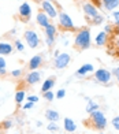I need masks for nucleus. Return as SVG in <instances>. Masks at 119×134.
<instances>
[{
  "label": "nucleus",
  "mask_w": 119,
  "mask_h": 134,
  "mask_svg": "<svg viewBox=\"0 0 119 134\" xmlns=\"http://www.w3.org/2000/svg\"><path fill=\"white\" fill-rule=\"evenodd\" d=\"M90 30L86 27H81L78 29V32L75 33V40H74V48L77 51H85L88 48H90Z\"/></svg>",
  "instance_id": "nucleus-1"
},
{
  "label": "nucleus",
  "mask_w": 119,
  "mask_h": 134,
  "mask_svg": "<svg viewBox=\"0 0 119 134\" xmlns=\"http://www.w3.org/2000/svg\"><path fill=\"white\" fill-rule=\"evenodd\" d=\"M85 126H90L92 129L94 130H104L107 127V118L105 115L103 114V111H100V109H96V111H93L92 114H89V119L84 122Z\"/></svg>",
  "instance_id": "nucleus-2"
},
{
  "label": "nucleus",
  "mask_w": 119,
  "mask_h": 134,
  "mask_svg": "<svg viewBox=\"0 0 119 134\" xmlns=\"http://www.w3.org/2000/svg\"><path fill=\"white\" fill-rule=\"evenodd\" d=\"M58 23H59V27L63 32H78V29L74 26V22L73 19L70 18V15L64 11H59L58 14Z\"/></svg>",
  "instance_id": "nucleus-3"
},
{
  "label": "nucleus",
  "mask_w": 119,
  "mask_h": 134,
  "mask_svg": "<svg viewBox=\"0 0 119 134\" xmlns=\"http://www.w3.org/2000/svg\"><path fill=\"white\" fill-rule=\"evenodd\" d=\"M40 7H41V11H44V13L48 15L51 19H55L58 16L59 11L56 10L55 4H53L51 0H41L40 2Z\"/></svg>",
  "instance_id": "nucleus-4"
},
{
  "label": "nucleus",
  "mask_w": 119,
  "mask_h": 134,
  "mask_svg": "<svg viewBox=\"0 0 119 134\" xmlns=\"http://www.w3.org/2000/svg\"><path fill=\"white\" fill-rule=\"evenodd\" d=\"M23 38H25L26 44L30 47L32 49H34V48H37L40 45V37L33 29H27L26 32L23 33Z\"/></svg>",
  "instance_id": "nucleus-5"
},
{
  "label": "nucleus",
  "mask_w": 119,
  "mask_h": 134,
  "mask_svg": "<svg viewBox=\"0 0 119 134\" xmlns=\"http://www.w3.org/2000/svg\"><path fill=\"white\" fill-rule=\"evenodd\" d=\"M82 11H84L85 18H86V21H88L89 23H90V21H92V19H94L96 16H99V15H100L99 8H97V7H94V5H93L92 3H89V2L82 3Z\"/></svg>",
  "instance_id": "nucleus-6"
},
{
  "label": "nucleus",
  "mask_w": 119,
  "mask_h": 134,
  "mask_svg": "<svg viewBox=\"0 0 119 134\" xmlns=\"http://www.w3.org/2000/svg\"><path fill=\"white\" fill-rule=\"evenodd\" d=\"M70 62H71L70 53H66V52L59 53L58 56L55 58V60H53V67H55L56 70H63V69H66V67L70 64Z\"/></svg>",
  "instance_id": "nucleus-7"
},
{
  "label": "nucleus",
  "mask_w": 119,
  "mask_h": 134,
  "mask_svg": "<svg viewBox=\"0 0 119 134\" xmlns=\"http://www.w3.org/2000/svg\"><path fill=\"white\" fill-rule=\"evenodd\" d=\"M94 80L101 85H107L112 80V72L107 69H99L94 71Z\"/></svg>",
  "instance_id": "nucleus-8"
},
{
  "label": "nucleus",
  "mask_w": 119,
  "mask_h": 134,
  "mask_svg": "<svg viewBox=\"0 0 119 134\" xmlns=\"http://www.w3.org/2000/svg\"><path fill=\"white\" fill-rule=\"evenodd\" d=\"M18 15H19L21 21L25 22V23H27L29 21H30V18H32V7H30V4H29L27 2L22 3L19 5V8H18Z\"/></svg>",
  "instance_id": "nucleus-9"
},
{
  "label": "nucleus",
  "mask_w": 119,
  "mask_h": 134,
  "mask_svg": "<svg viewBox=\"0 0 119 134\" xmlns=\"http://www.w3.org/2000/svg\"><path fill=\"white\" fill-rule=\"evenodd\" d=\"M25 82H26V85H29V86H33V85H36V83H38L40 82V80H41V71H38V70H34V71H29L27 74L25 75Z\"/></svg>",
  "instance_id": "nucleus-10"
},
{
  "label": "nucleus",
  "mask_w": 119,
  "mask_h": 134,
  "mask_svg": "<svg viewBox=\"0 0 119 134\" xmlns=\"http://www.w3.org/2000/svg\"><path fill=\"white\" fill-rule=\"evenodd\" d=\"M43 62H44V58L41 53H37L34 55V56H32V59L29 60L27 63V69L29 71H34V70H38L41 66H43Z\"/></svg>",
  "instance_id": "nucleus-11"
},
{
  "label": "nucleus",
  "mask_w": 119,
  "mask_h": 134,
  "mask_svg": "<svg viewBox=\"0 0 119 134\" xmlns=\"http://www.w3.org/2000/svg\"><path fill=\"white\" fill-rule=\"evenodd\" d=\"M36 22H37V25H38V26H41L43 29H45V27L51 23V18L47 15L44 11H41V10H40L38 13H37V15H36Z\"/></svg>",
  "instance_id": "nucleus-12"
},
{
  "label": "nucleus",
  "mask_w": 119,
  "mask_h": 134,
  "mask_svg": "<svg viewBox=\"0 0 119 134\" xmlns=\"http://www.w3.org/2000/svg\"><path fill=\"white\" fill-rule=\"evenodd\" d=\"M14 48V44H11L10 41H0V55H11Z\"/></svg>",
  "instance_id": "nucleus-13"
},
{
  "label": "nucleus",
  "mask_w": 119,
  "mask_h": 134,
  "mask_svg": "<svg viewBox=\"0 0 119 134\" xmlns=\"http://www.w3.org/2000/svg\"><path fill=\"white\" fill-rule=\"evenodd\" d=\"M94 71V67H93V64H90V63H86V64H82L78 70H77V75L78 77H85V75H88L89 72H93Z\"/></svg>",
  "instance_id": "nucleus-14"
},
{
  "label": "nucleus",
  "mask_w": 119,
  "mask_h": 134,
  "mask_svg": "<svg viewBox=\"0 0 119 134\" xmlns=\"http://www.w3.org/2000/svg\"><path fill=\"white\" fill-rule=\"evenodd\" d=\"M55 83H56V78L55 77L47 78V80L43 82V86H41V93H45V92H48V90H51Z\"/></svg>",
  "instance_id": "nucleus-15"
},
{
  "label": "nucleus",
  "mask_w": 119,
  "mask_h": 134,
  "mask_svg": "<svg viewBox=\"0 0 119 134\" xmlns=\"http://www.w3.org/2000/svg\"><path fill=\"white\" fill-rule=\"evenodd\" d=\"M45 118L48 119L49 122H58L59 119H60V114H59L56 109H53V108H48L45 111Z\"/></svg>",
  "instance_id": "nucleus-16"
},
{
  "label": "nucleus",
  "mask_w": 119,
  "mask_h": 134,
  "mask_svg": "<svg viewBox=\"0 0 119 134\" xmlns=\"http://www.w3.org/2000/svg\"><path fill=\"white\" fill-rule=\"evenodd\" d=\"M44 33H45V37H48V38H55V40H56L58 27L53 25V23H49V25L44 29Z\"/></svg>",
  "instance_id": "nucleus-17"
},
{
  "label": "nucleus",
  "mask_w": 119,
  "mask_h": 134,
  "mask_svg": "<svg viewBox=\"0 0 119 134\" xmlns=\"http://www.w3.org/2000/svg\"><path fill=\"white\" fill-rule=\"evenodd\" d=\"M101 3L107 11H114L119 7V0H101Z\"/></svg>",
  "instance_id": "nucleus-18"
},
{
  "label": "nucleus",
  "mask_w": 119,
  "mask_h": 134,
  "mask_svg": "<svg viewBox=\"0 0 119 134\" xmlns=\"http://www.w3.org/2000/svg\"><path fill=\"white\" fill-rule=\"evenodd\" d=\"M107 41H108V34H107L104 30L103 32H100L97 36H96V40H94V42H96L97 47H103L107 44Z\"/></svg>",
  "instance_id": "nucleus-19"
},
{
  "label": "nucleus",
  "mask_w": 119,
  "mask_h": 134,
  "mask_svg": "<svg viewBox=\"0 0 119 134\" xmlns=\"http://www.w3.org/2000/svg\"><path fill=\"white\" fill-rule=\"evenodd\" d=\"M63 126H64V130L67 133H74L77 130V125L71 118H64V125Z\"/></svg>",
  "instance_id": "nucleus-20"
},
{
  "label": "nucleus",
  "mask_w": 119,
  "mask_h": 134,
  "mask_svg": "<svg viewBox=\"0 0 119 134\" xmlns=\"http://www.w3.org/2000/svg\"><path fill=\"white\" fill-rule=\"evenodd\" d=\"M14 100L16 103V105H21L23 101L26 100V93H25V90H18V92L15 93V97H14Z\"/></svg>",
  "instance_id": "nucleus-21"
},
{
  "label": "nucleus",
  "mask_w": 119,
  "mask_h": 134,
  "mask_svg": "<svg viewBox=\"0 0 119 134\" xmlns=\"http://www.w3.org/2000/svg\"><path fill=\"white\" fill-rule=\"evenodd\" d=\"M86 101H88V104H86V112L88 114H92L93 111L99 109V104H97L96 101H93L90 99H86Z\"/></svg>",
  "instance_id": "nucleus-22"
},
{
  "label": "nucleus",
  "mask_w": 119,
  "mask_h": 134,
  "mask_svg": "<svg viewBox=\"0 0 119 134\" xmlns=\"http://www.w3.org/2000/svg\"><path fill=\"white\" fill-rule=\"evenodd\" d=\"M8 74L7 71V62L3 56H0V77H5Z\"/></svg>",
  "instance_id": "nucleus-23"
},
{
  "label": "nucleus",
  "mask_w": 119,
  "mask_h": 134,
  "mask_svg": "<svg viewBox=\"0 0 119 134\" xmlns=\"http://www.w3.org/2000/svg\"><path fill=\"white\" fill-rule=\"evenodd\" d=\"M13 126H14V120L13 119H4L2 123H0V129L2 130H10Z\"/></svg>",
  "instance_id": "nucleus-24"
},
{
  "label": "nucleus",
  "mask_w": 119,
  "mask_h": 134,
  "mask_svg": "<svg viewBox=\"0 0 119 134\" xmlns=\"http://www.w3.org/2000/svg\"><path fill=\"white\" fill-rule=\"evenodd\" d=\"M10 74H11V77H13V78H15V80H19V78L23 77V70L22 69H16V70H13Z\"/></svg>",
  "instance_id": "nucleus-25"
},
{
  "label": "nucleus",
  "mask_w": 119,
  "mask_h": 134,
  "mask_svg": "<svg viewBox=\"0 0 119 134\" xmlns=\"http://www.w3.org/2000/svg\"><path fill=\"white\" fill-rule=\"evenodd\" d=\"M14 47H15V49L16 51H19V52H23L25 51V45H23V42L21 41V40H15V42H14Z\"/></svg>",
  "instance_id": "nucleus-26"
},
{
  "label": "nucleus",
  "mask_w": 119,
  "mask_h": 134,
  "mask_svg": "<svg viewBox=\"0 0 119 134\" xmlns=\"http://www.w3.org/2000/svg\"><path fill=\"white\" fill-rule=\"evenodd\" d=\"M43 97L47 100V101H53V99H55V94H53V92L52 90H48V92H45V93H43Z\"/></svg>",
  "instance_id": "nucleus-27"
},
{
  "label": "nucleus",
  "mask_w": 119,
  "mask_h": 134,
  "mask_svg": "<svg viewBox=\"0 0 119 134\" xmlns=\"http://www.w3.org/2000/svg\"><path fill=\"white\" fill-rule=\"evenodd\" d=\"M103 21H104V16H103L101 14H100L99 16L94 18V19H92V21H90V23H92V25H101Z\"/></svg>",
  "instance_id": "nucleus-28"
},
{
  "label": "nucleus",
  "mask_w": 119,
  "mask_h": 134,
  "mask_svg": "<svg viewBox=\"0 0 119 134\" xmlns=\"http://www.w3.org/2000/svg\"><path fill=\"white\" fill-rule=\"evenodd\" d=\"M47 129H48L49 131H58L59 130V126H58L56 122H49L48 126H47Z\"/></svg>",
  "instance_id": "nucleus-29"
},
{
  "label": "nucleus",
  "mask_w": 119,
  "mask_h": 134,
  "mask_svg": "<svg viewBox=\"0 0 119 134\" xmlns=\"http://www.w3.org/2000/svg\"><path fill=\"white\" fill-rule=\"evenodd\" d=\"M111 125H112V127H114L115 130L119 131V115H118V116H115L114 119L111 120Z\"/></svg>",
  "instance_id": "nucleus-30"
},
{
  "label": "nucleus",
  "mask_w": 119,
  "mask_h": 134,
  "mask_svg": "<svg viewBox=\"0 0 119 134\" xmlns=\"http://www.w3.org/2000/svg\"><path fill=\"white\" fill-rule=\"evenodd\" d=\"M66 96V89H59L58 92H56V94H55V97L58 100H60V99H63V97Z\"/></svg>",
  "instance_id": "nucleus-31"
},
{
  "label": "nucleus",
  "mask_w": 119,
  "mask_h": 134,
  "mask_svg": "<svg viewBox=\"0 0 119 134\" xmlns=\"http://www.w3.org/2000/svg\"><path fill=\"white\" fill-rule=\"evenodd\" d=\"M112 18H114V25L115 26H119V10L112 13Z\"/></svg>",
  "instance_id": "nucleus-32"
},
{
  "label": "nucleus",
  "mask_w": 119,
  "mask_h": 134,
  "mask_svg": "<svg viewBox=\"0 0 119 134\" xmlns=\"http://www.w3.org/2000/svg\"><path fill=\"white\" fill-rule=\"evenodd\" d=\"M45 44L48 48H52L53 45H55V38H48V37H45Z\"/></svg>",
  "instance_id": "nucleus-33"
},
{
  "label": "nucleus",
  "mask_w": 119,
  "mask_h": 134,
  "mask_svg": "<svg viewBox=\"0 0 119 134\" xmlns=\"http://www.w3.org/2000/svg\"><path fill=\"white\" fill-rule=\"evenodd\" d=\"M26 100H27V101H30V103H34V104H36V103L38 101V96L30 94V96H27V97H26Z\"/></svg>",
  "instance_id": "nucleus-34"
},
{
  "label": "nucleus",
  "mask_w": 119,
  "mask_h": 134,
  "mask_svg": "<svg viewBox=\"0 0 119 134\" xmlns=\"http://www.w3.org/2000/svg\"><path fill=\"white\" fill-rule=\"evenodd\" d=\"M111 72H112V75H115V78H116V82H118V85H119V67H115V69L112 70Z\"/></svg>",
  "instance_id": "nucleus-35"
},
{
  "label": "nucleus",
  "mask_w": 119,
  "mask_h": 134,
  "mask_svg": "<svg viewBox=\"0 0 119 134\" xmlns=\"http://www.w3.org/2000/svg\"><path fill=\"white\" fill-rule=\"evenodd\" d=\"M92 2V4L94 5V7H97V8H100L103 5V3H101V0H90Z\"/></svg>",
  "instance_id": "nucleus-36"
},
{
  "label": "nucleus",
  "mask_w": 119,
  "mask_h": 134,
  "mask_svg": "<svg viewBox=\"0 0 119 134\" xmlns=\"http://www.w3.org/2000/svg\"><path fill=\"white\" fill-rule=\"evenodd\" d=\"M34 107V103H30V101H27L23 104V109H32Z\"/></svg>",
  "instance_id": "nucleus-37"
},
{
  "label": "nucleus",
  "mask_w": 119,
  "mask_h": 134,
  "mask_svg": "<svg viewBox=\"0 0 119 134\" xmlns=\"http://www.w3.org/2000/svg\"><path fill=\"white\" fill-rule=\"evenodd\" d=\"M112 30H114V27H112L111 25H105V26H104V32H105V33L110 34V33H112Z\"/></svg>",
  "instance_id": "nucleus-38"
},
{
  "label": "nucleus",
  "mask_w": 119,
  "mask_h": 134,
  "mask_svg": "<svg viewBox=\"0 0 119 134\" xmlns=\"http://www.w3.org/2000/svg\"><path fill=\"white\" fill-rule=\"evenodd\" d=\"M112 32H114L115 34H118V36H119V26H115V29L112 30Z\"/></svg>",
  "instance_id": "nucleus-39"
},
{
  "label": "nucleus",
  "mask_w": 119,
  "mask_h": 134,
  "mask_svg": "<svg viewBox=\"0 0 119 134\" xmlns=\"http://www.w3.org/2000/svg\"><path fill=\"white\" fill-rule=\"evenodd\" d=\"M36 126H37V127H41V126H43V122L37 120V122H36Z\"/></svg>",
  "instance_id": "nucleus-40"
},
{
  "label": "nucleus",
  "mask_w": 119,
  "mask_h": 134,
  "mask_svg": "<svg viewBox=\"0 0 119 134\" xmlns=\"http://www.w3.org/2000/svg\"><path fill=\"white\" fill-rule=\"evenodd\" d=\"M14 134H19V133H14Z\"/></svg>",
  "instance_id": "nucleus-41"
},
{
  "label": "nucleus",
  "mask_w": 119,
  "mask_h": 134,
  "mask_svg": "<svg viewBox=\"0 0 119 134\" xmlns=\"http://www.w3.org/2000/svg\"><path fill=\"white\" fill-rule=\"evenodd\" d=\"M118 45H119V40H118Z\"/></svg>",
  "instance_id": "nucleus-42"
},
{
  "label": "nucleus",
  "mask_w": 119,
  "mask_h": 134,
  "mask_svg": "<svg viewBox=\"0 0 119 134\" xmlns=\"http://www.w3.org/2000/svg\"><path fill=\"white\" fill-rule=\"evenodd\" d=\"M0 134H4V133H0Z\"/></svg>",
  "instance_id": "nucleus-43"
},
{
  "label": "nucleus",
  "mask_w": 119,
  "mask_h": 134,
  "mask_svg": "<svg viewBox=\"0 0 119 134\" xmlns=\"http://www.w3.org/2000/svg\"><path fill=\"white\" fill-rule=\"evenodd\" d=\"M0 56H2V55H0Z\"/></svg>",
  "instance_id": "nucleus-44"
}]
</instances>
